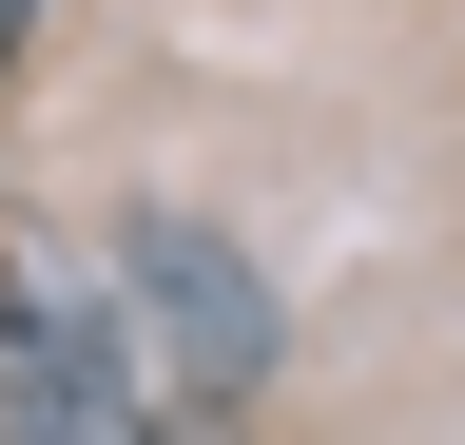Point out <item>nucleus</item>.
<instances>
[{
	"mask_svg": "<svg viewBox=\"0 0 465 445\" xmlns=\"http://www.w3.org/2000/svg\"><path fill=\"white\" fill-rule=\"evenodd\" d=\"M0 426L20 445H155V387L116 349V310H58L39 252H0Z\"/></svg>",
	"mask_w": 465,
	"mask_h": 445,
	"instance_id": "nucleus-2",
	"label": "nucleus"
},
{
	"mask_svg": "<svg viewBox=\"0 0 465 445\" xmlns=\"http://www.w3.org/2000/svg\"><path fill=\"white\" fill-rule=\"evenodd\" d=\"M20 20H39V0H0V59H20Z\"/></svg>",
	"mask_w": 465,
	"mask_h": 445,
	"instance_id": "nucleus-3",
	"label": "nucleus"
},
{
	"mask_svg": "<svg viewBox=\"0 0 465 445\" xmlns=\"http://www.w3.org/2000/svg\"><path fill=\"white\" fill-rule=\"evenodd\" d=\"M116 349H136V387H174V407H232V387L272 368V291L252 271H232L194 213H136V233H116Z\"/></svg>",
	"mask_w": 465,
	"mask_h": 445,
	"instance_id": "nucleus-1",
	"label": "nucleus"
}]
</instances>
